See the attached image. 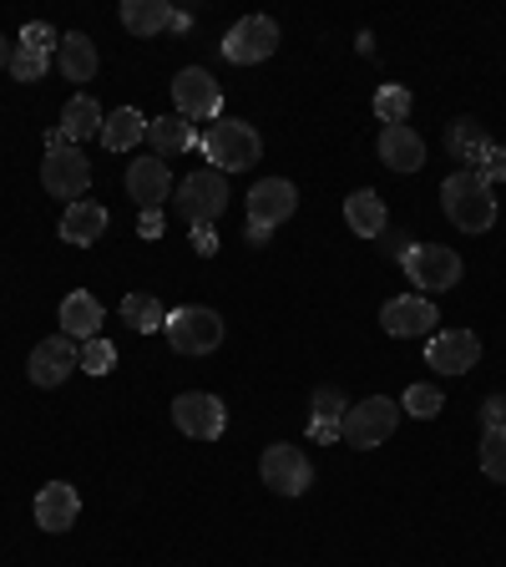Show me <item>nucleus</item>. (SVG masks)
I'll use <instances>...</instances> for the list:
<instances>
[{
    "instance_id": "412c9836",
    "label": "nucleus",
    "mask_w": 506,
    "mask_h": 567,
    "mask_svg": "<svg viewBox=\"0 0 506 567\" xmlns=\"http://www.w3.org/2000/svg\"><path fill=\"white\" fill-rule=\"evenodd\" d=\"M344 224H350L360 238H380V234L390 228V218H385V198H380V193H370V188L350 193V198H344Z\"/></svg>"
},
{
    "instance_id": "c85d7f7f",
    "label": "nucleus",
    "mask_w": 506,
    "mask_h": 567,
    "mask_svg": "<svg viewBox=\"0 0 506 567\" xmlns=\"http://www.w3.org/2000/svg\"><path fill=\"white\" fill-rule=\"evenodd\" d=\"M122 319H127L137 334H157L167 324V309L157 305L153 295H127V299H122Z\"/></svg>"
},
{
    "instance_id": "72a5a7b5",
    "label": "nucleus",
    "mask_w": 506,
    "mask_h": 567,
    "mask_svg": "<svg viewBox=\"0 0 506 567\" xmlns=\"http://www.w3.org/2000/svg\"><path fill=\"white\" fill-rule=\"evenodd\" d=\"M112 365H117V350H112V340H82V370L86 375H112Z\"/></svg>"
},
{
    "instance_id": "6e6552de",
    "label": "nucleus",
    "mask_w": 506,
    "mask_h": 567,
    "mask_svg": "<svg viewBox=\"0 0 506 567\" xmlns=\"http://www.w3.org/2000/svg\"><path fill=\"white\" fill-rule=\"evenodd\" d=\"M173 106H177V117H188V122H218V112H224V86L213 82V71L183 66L173 76Z\"/></svg>"
},
{
    "instance_id": "4468645a",
    "label": "nucleus",
    "mask_w": 506,
    "mask_h": 567,
    "mask_svg": "<svg viewBox=\"0 0 506 567\" xmlns=\"http://www.w3.org/2000/svg\"><path fill=\"white\" fill-rule=\"evenodd\" d=\"M476 360H482V340L472 330H441L425 344V365L441 375H466V370H476Z\"/></svg>"
},
{
    "instance_id": "7c9ffc66",
    "label": "nucleus",
    "mask_w": 506,
    "mask_h": 567,
    "mask_svg": "<svg viewBox=\"0 0 506 567\" xmlns=\"http://www.w3.org/2000/svg\"><path fill=\"white\" fill-rule=\"evenodd\" d=\"M482 472L492 482H506V425L502 431H482Z\"/></svg>"
},
{
    "instance_id": "4be33fe9",
    "label": "nucleus",
    "mask_w": 506,
    "mask_h": 567,
    "mask_svg": "<svg viewBox=\"0 0 506 567\" xmlns=\"http://www.w3.org/2000/svg\"><path fill=\"white\" fill-rule=\"evenodd\" d=\"M56 66H61V76H66V82H92V76H96V47H92V35H82V31L61 35Z\"/></svg>"
},
{
    "instance_id": "a878e982",
    "label": "nucleus",
    "mask_w": 506,
    "mask_h": 567,
    "mask_svg": "<svg viewBox=\"0 0 506 567\" xmlns=\"http://www.w3.org/2000/svg\"><path fill=\"white\" fill-rule=\"evenodd\" d=\"M147 142H153V157H177L198 142V132H193L188 117H157L147 122Z\"/></svg>"
},
{
    "instance_id": "6ab92c4d",
    "label": "nucleus",
    "mask_w": 506,
    "mask_h": 567,
    "mask_svg": "<svg viewBox=\"0 0 506 567\" xmlns=\"http://www.w3.org/2000/svg\"><path fill=\"white\" fill-rule=\"evenodd\" d=\"M106 224H112V213L102 208V203H92V198H76L66 213H61V244H76V248H86V244H96V238L106 234Z\"/></svg>"
},
{
    "instance_id": "a211bd4d",
    "label": "nucleus",
    "mask_w": 506,
    "mask_h": 567,
    "mask_svg": "<svg viewBox=\"0 0 506 567\" xmlns=\"http://www.w3.org/2000/svg\"><path fill=\"white\" fill-rule=\"evenodd\" d=\"M380 163L390 173H421L425 167V142L415 137V127L395 122V127H380Z\"/></svg>"
},
{
    "instance_id": "ddd939ff",
    "label": "nucleus",
    "mask_w": 506,
    "mask_h": 567,
    "mask_svg": "<svg viewBox=\"0 0 506 567\" xmlns=\"http://www.w3.org/2000/svg\"><path fill=\"white\" fill-rule=\"evenodd\" d=\"M299 208V193L289 177H264V183H254V193H248V224H259V228H279L289 224Z\"/></svg>"
},
{
    "instance_id": "cd10ccee",
    "label": "nucleus",
    "mask_w": 506,
    "mask_h": 567,
    "mask_svg": "<svg viewBox=\"0 0 506 567\" xmlns=\"http://www.w3.org/2000/svg\"><path fill=\"white\" fill-rule=\"evenodd\" d=\"M446 147H451V157H456V163H482L492 142H486L482 122L461 117V122H451V127H446Z\"/></svg>"
},
{
    "instance_id": "20e7f679",
    "label": "nucleus",
    "mask_w": 506,
    "mask_h": 567,
    "mask_svg": "<svg viewBox=\"0 0 506 567\" xmlns=\"http://www.w3.org/2000/svg\"><path fill=\"white\" fill-rule=\"evenodd\" d=\"M183 218H188L193 228L208 224L228 208V173H218V167H198V173H188L183 183H177V203H173Z\"/></svg>"
},
{
    "instance_id": "b1692460",
    "label": "nucleus",
    "mask_w": 506,
    "mask_h": 567,
    "mask_svg": "<svg viewBox=\"0 0 506 567\" xmlns=\"http://www.w3.org/2000/svg\"><path fill=\"white\" fill-rule=\"evenodd\" d=\"M102 122H106V112L92 102V96L82 92V96H71V102H66V112H61V122H56V127L66 132V142H71V147H76V142H82V137H102Z\"/></svg>"
},
{
    "instance_id": "0eeeda50",
    "label": "nucleus",
    "mask_w": 506,
    "mask_h": 567,
    "mask_svg": "<svg viewBox=\"0 0 506 567\" xmlns=\"http://www.w3.org/2000/svg\"><path fill=\"white\" fill-rule=\"evenodd\" d=\"M259 476H264V486L279 496H304L309 482H314V461L299 446H289V441H273L259 456Z\"/></svg>"
},
{
    "instance_id": "2f4dec72",
    "label": "nucleus",
    "mask_w": 506,
    "mask_h": 567,
    "mask_svg": "<svg viewBox=\"0 0 506 567\" xmlns=\"http://www.w3.org/2000/svg\"><path fill=\"white\" fill-rule=\"evenodd\" d=\"M441 405H446V395H441L436 385H411L405 390V401H401V411H411L415 421H431V415H441Z\"/></svg>"
},
{
    "instance_id": "f03ea898",
    "label": "nucleus",
    "mask_w": 506,
    "mask_h": 567,
    "mask_svg": "<svg viewBox=\"0 0 506 567\" xmlns=\"http://www.w3.org/2000/svg\"><path fill=\"white\" fill-rule=\"evenodd\" d=\"M401 401H390V395H370V401L350 405L344 411V425H340V441L354 451H375L395 436V425H401Z\"/></svg>"
},
{
    "instance_id": "5701e85b",
    "label": "nucleus",
    "mask_w": 506,
    "mask_h": 567,
    "mask_svg": "<svg viewBox=\"0 0 506 567\" xmlns=\"http://www.w3.org/2000/svg\"><path fill=\"white\" fill-rule=\"evenodd\" d=\"M142 137H147V117H142L137 106H122V112H112V117L102 122V147L106 153H132Z\"/></svg>"
},
{
    "instance_id": "ea45409f",
    "label": "nucleus",
    "mask_w": 506,
    "mask_h": 567,
    "mask_svg": "<svg viewBox=\"0 0 506 567\" xmlns=\"http://www.w3.org/2000/svg\"><path fill=\"white\" fill-rule=\"evenodd\" d=\"M269 228H259V224H248V244H269Z\"/></svg>"
},
{
    "instance_id": "58836bf2",
    "label": "nucleus",
    "mask_w": 506,
    "mask_h": 567,
    "mask_svg": "<svg viewBox=\"0 0 506 567\" xmlns=\"http://www.w3.org/2000/svg\"><path fill=\"white\" fill-rule=\"evenodd\" d=\"M137 234H142V238H157V234H163V213H142Z\"/></svg>"
},
{
    "instance_id": "39448f33",
    "label": "nucleus",
    "mask_w": 506,
    "mask_h": 567,
    "mask_svg": "<svg viewBox=\"0 0 506 567\" xmlns=\"http://www.w3.org/2000/svg\"><path fill=\"white\" fill-rule=\"evenodd\" d=\"M163 334L173 340L177 354H213L218 344H224V319L213 315V309H203V305H183V309L167 315Z\"/></svg>"
},
{
    "instance_id": "e433bc0d",
    "label": "nucleus",
    "mask_w": 506,
    "mask_h": 567,
    "mask_svg": "<svg viewBox=\"0 0 506 567\" xmlns=\"http://www.w3.org/2000/svg\"><path fill=\"white\" fill-rule=\"evenodd\" d=\"M21 47L47 51V56H51V25H47V21H31V25L21 31Z\"/></svg>"
},
{
    "instance_id": "c756f323",
    "label": "nucleus",
    "mask_w": 506,
    "mask_h": 567,
    "mask_svg": "<svg viewBox=\"0 0 506 567\" xmlns=\"http://www.w3.org/2000/svg\"><path fill=\"white\" fill-rule=\"evenodd\" d=\"M411 92H405V86H380L375 92V117L385 122V127H395V122H405L411 117Z\"/></svg>"
},
{
    "instance_id": "9b49d317",
    "label": "nucleus",
    "mask_w": 506,
    "mask_h": 567,
    "mask_svg": "<svg viewBox=\"0 0 506 567\" xmlns=\"http://www.w3.org/2000/svg\"><path fill=\"white\" fill-rule=\"evenodd\" d=\"M273 51H279V25H273L269 16H244V21L224 35V56L234 61V66H259Z\"/></svg>"
},
{
    "instance_id": "a19ab883",
    "label": "nucleus",
    "mask_w": 506,
    "mask_h": 567,
    "mask_svg": "<svg viewBox=\"0 0 506 567\" xmlns=\"http://www.w3.org/2000/svg\"><path fill=\"white\" fill-rule=\"evenodd\" d=\"M6 61H11V47H6V35H0V66H6Z\"/></svg>"
},
{
    "instance_id": "f257e3e1",
    "label": "nucleus",
    "mask_w": 506,
    "mask_h": 567,
    "mask_svg": "<svg viewBox=\"0 0 506 567\" xmlns=\"http://www.w3.org/2000/svg\"><path fill=\"white\" fill-rule=\"evenodd\" d=\"M441 203H446V218L461 234H486L496 224V193L476 173H451L441 183Z\"/></svg>"
},
{
    "instance_id": "423d86ee",
    "label": "nucleus",
    "mask_w": 506,
    "mask_h": 567,
    "mask_svg": "<svg viewBox=\"0 0 506 567\" xmlns=\"http://www.w3.org/2000/svg\"><path fill=\"white\" fill-rule=\"evenodd\" d=\"M405 274H411L415 289H431V295H441V289H456L461 274H466V264H461L456 248L446 244H411V254H405Z\"/></svg>"
},
{
    "instance_id": "4c0bfd02",
    "label": "nucleus",
    "mask_w": 506,
    "mask_h": 567,
    "mask_svg": "<svg viewBox=\"0 0 506 567\" xmlns=\"http://www.w3.org/2000/svg\"><path fill=\"white\" fill-rule=\"evenodd\" d=\"M193 248H198L203 259H213V254H218V234H213L208 224H203V228H193Z\"/></svg>"
},
{
    "instance_id": "aec40b11",
    "label": "nucleus",
    "mask_w": 506,
    "mask_h": 567,
    "mask_svg": "<svg viewBox=\"0 0 506 567\" xmlns=\"http://www.w3.org/2000/svg\"><path fill=\"white\" fill-rule=\"evenodd\" d=\"M61 334L71 340H96L102 334V299H92L86 289H71L61 299Z\"/></svg>"
},
{
    "instance_id": "f8f14e48",
    "label": "nucleus",
    "mask_w": 506,
    "mask_h": 567,
    "mask_svg": "<svg viewBox=\"0 0 506 567\" xmlns=\"http://www.w3.org/2000/svg\"><path fill=\"white\" fill-rule=\"evenodd\" d=\"M41 183H47L51 198H86V188H92V163H86L82 147H61V153H47V163H41Z\"/></svg>"
},
{
    "instance_id": "7ed1b4c3",
    "label": "nucleus",
    "mask_w": 506,
    "mask_h": 567,
    "mask_svg": "<svg viewBox=\"0 0 506 567\" xmlns=\"http://www.w3.org/2000/svg\"><path fill=\"white\" fill-rule=\"evenodd\" d=\"M203 157H208L218 173H244V167H254L264 157V137L248 127V122L224 117V122H213V132L203 137Z\"/></svg>"
},
{
    "instance_id": "9d476101",
    "label": "nucleus",
    "mask_w": 506,
    "mask_h": 567,
    "mask_svg": "<svg viewBox=\"0 0 506 567\" xmlns=\"http://www.w3.org/2000/svg\"><path fill=\"white\" fill-rule=\"evenodd\" d=\"M71 370H82V344L71 340V334L41 340L31 350V360H25V375H31V385H41V390H56Z\"/></svg>"
},
{
    "instance_id": "1a4fd4ad",
    "label": "nucleus",
    "mask_w": 506,
    "mask_h": 567,
    "mask_svg": "<svg viewBox=\"0 0 506 567\" xmlns=\"http://www.w3.org/2000/svg\"><path fill=\"white\" fill-rule=\"evenodd\" d=\"M173 425L188 441H218L228 425V411L218 395H208V390H188V395L173 401Z\"/></svg>"
},
{
    "instance_id": "f704fd0d",
    "label": "nucleus",
    "mask_w": 506,
    "mask_h": 567,
    "mask_svg": "<svg viewBox=\"0 0 506 567\" xmlns=\"http://www.w3.org/2000/svg\"><path fill=\"white\" fill-rule=\"evenodd\" d=\"M482 183H506V147H486V157L472 167Z\"/></svg>"
},
{
    "instance_id": "473e14b6",
    "label": "nucleus",
    "mask_w": 506,
    "mask_h": 567,
    "mask_svg": "<svg viewBox=\"0 0 506 567\" xmlns=\"http://www.w3.org/2000/svg\"><path fill=\"white\" fill-rule=\"evenodd\" d=\"M47 66H51L47 51H31V47H16L11 51V76H16V82H41V76H47Z\"/></svg>"
},
{
    "instance_id": "dca6fc26",
    "label": "nucleus",
    "mask_w": 506,
    "mask_h": 567,
    "mask_svg": "<svg viewBox=\"0 0 506 567\" xmlns=\"http://www.w3.org/2000/svg\"><path fill=\"white\" fill-rule=\"evenodd\" d=\"M380 324H385V334H395V340H421V334H431L441 324V315H436L431 299L401 295V299H390V305L380 309Z\"/></svg>"
},
{
    "instance_id": "c9c22d12",
    "label": "nucleus",
    "mask_w": 506,
    "mask_h": 567,
    "mask_svg": "<svg viewBox=\"0 0 506 567\" xmlns=\"http://www.w3.org/2000/svg\"><path fill=\"white\" fill-rule=\"evenodd\" d=\"M506 425V395H486L482 405V431H502Z\"/></svg>"
},
{
    "instance_id": "393cba45",
    "label": "nucleus",
    "mask_w": 506,
    "mask_h": 567,
    "mask_svg": "<svg viewBox=\"0 0 506 567\" xmlns=\"http://www.w3.org/2000/svg\"><path fill=\"white\" fill-rule=\"evenodd\" d=\"M122 25H127L132 35L173 31V6H167V0H122Z\"/></svg>"
},
{
    "instance_id": "bb28decb",
    "label": "nucleus",
    "mask_w": 506,
    "mask_h": 567,
    "mask_svg": "<svg viewBox=\"0 0 506 567\" xmlns=\"http://www.w3.org/2000/svg\"><path fill=\"white\" fill-rule=\"evenodd\" d=\"M344 411H350V401H344L340 390L319 385L314 390V421H309V436H314V441H334V436H340V425H344Z\"/></svg>"
},
{
    "instance_id": "2eb2a0df",
    "label": "nucleus",
    "mask_w": 506,
    "mask_h": 567,
    "mask_svg": "<svg viewBox=\"0 0 506 567\" xmlns=\"http://www.w3.org/2000/svg\"><path fill=\"white\" fill-rule=\"evenodd\" d=\"M127 193L142 213H163V203L173 198V173L163 157H132L127 167Z\"/></svg>"
},
{
    "instance_id": "f3484780",
    "label": "nucleus",
    "mask_w": 506,
    "mask_h": 567,
    "mask_svg": "<svg viewBox=\"0 0 506 567\" xmlns=\"http://www.w3.org/2000/svg\"><path fill=\"white\" fill-rule=\"evenodd\" d=\"M76 512H82V496L71 482H51L35 492V527L41 532H71Z\"/></svg>"
}]
</instances>
